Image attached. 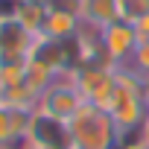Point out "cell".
Instances as JSON below:
<instances>
[{"label": "cell", "mask_w": 149, "mask_h": 149, "mask_svg": "<svg viewBox=\"0 0 149 149\" xmlns=\"http://www.w3.org/2000/svg\"><path fill=\"white\" fill-rule=\"evenodd\" d=\"M143 129H146V149H149V117L143 120Z\"/></svg>", "instance_id": "obj_17"}, {"label": "cell", "mask_w": 149, "mask_h": 149, "mask_svg": "<svg viewBox=\"0 0 149 149\" xmlns=\"http://www.w3.org/2000/svg\"><path fill=\"white\" fill-rule=\"evenodd\" d=\"M105 111H108L111 123L117 126V134L140 126L149 117V105H146L143 94L134 91V88H126V85H117V91H114V97H111Z\"/></svg>", "instance_id": "obj_4"}, {"label": "cell", "mask_w": 149, "mask_h": 149, "mask_svg": "<svg viewBox=\"0 0 149 149\" xmlns=\"http://www.w3.org/2000/svg\"><path fill=\"white\" fill-rule=\"evenodd\" d=\"M47 15H50L47 3H29V0H24V6H21V12H18V24H21L26 32L41 35V29H44V24H47Z\"/></svg>", "instance_id": "obj_11"}, {"label": "cell", "mask_w": 149, "mask_h": 149, "mask_svg": "<svg viewBox=\"0 0 149 149\" xmlns=\"http://www.w3.org/2000/svg\"><path fill=\"white\" fill-rule=\"evenodd\" d=\"M82 21L79 15H70V12H50L47 15V24L41 29L44 38H53V41H70L73 35L79 32Z\"/></svg>", "instance_id": "obj_8"}, {"label": "cell", "mask_w": 149, "mask_h": 149, "mask_svg": "<svg viewBox=\"0 0 149 149\" xmlns=\"http://www.w3.org/2000/svg\"><path fill=\"white\" fill-rule=\"evenodd\" d=\"M21 6H24V0H0V24L3 21H18Z\"/></svg>", "instance_id": "obj_15"}, {"label": "cell", "mask_w": 149, "mask_h": 149, "mask_svg": "<svg viewBox=\"0 0 149 149\" xmlns=\"http://www.w3.org/2000/svg\"><path fill=\"white\" fill-rule=\"evenodd\" d=\"M26 143H29V149H73L70 123L56 120V117H50V114L35 108L32 120H29Z\"/></svg>", "instance_id": "obj_3"}, {"label": "cell", "mask_w": 149, "mask_h": 149, "mask_svg": "<svg viewBox=\"0 0 149 149\" xmlns=\"http://www.w3.org/2000/svg\"><path fill=\"white\" fill-rule=\"evenodd\" d=\"M73 79H76V88L82 91L88 105L97 108H108L114 91H117V76H114V67H79L73 70Z\"/></svg>", "instance_id": "obj_5"}, {"label": "cell", "mask_w": 149, "mask_h": 149, "mask_svg": "<svg viewBox=\"0 0 149 149\" xmlns=\"http://www.w3.org/2000/svg\"><path fill=\"white\" fill-rule=\"evenodd\" d=\"M0 105H6V108H21V111H35V108H38V94L29 91L26 85L3 88V91H0Z\"/></svg>", "instance_id": "obj_10"}, {"label": "cell", "mask_w": 149, "mask_h": 149, "mask_svg": "<svg viewBox=\"0 0 149 149\" xmlns=\"http://www.w3.org/2000/svg\"><path fill=\"white\" fill-rule=\"evenodd\" d=\"M24 76H26V58L24 61H0V88L24 85Z\"/></svg>", "instance_id": "obj_12"}, {"label": "cell", "mask_w": 149, "mask_h": 149, "mask_svg": "<svg viewBox=\"0 0 149 149\" xmlns=\"http://www.w3.org/2000/svg\"><path fill=\"white\" fill-rule=\"evenodd\" d=\"M82 105H85V97L76 88L73 70L70 73H61V76L38 97V111H44V114H50L56 120H64V123H70L73 117H76Z\"/></svg>", "instance_id": "obj_2"}, {"label": "cell", "mask_w": 149, "mask_h": 149, "mask_svg": "<svg viewBox=\"0 0 149 149\" xmlns=\"http://www.w3.org/2000/svg\"><path fill=\"white\" fill-rule=\"evenodd\" d=\"M0 91H3V88H0Z\"/></svg>", "instance_id": "obj_20"}, {"label": "cell", "mask_w": 149, "mask_h": 149, "mask_svg": "<svg viewBox=\"0 0 149 149\" xmlns=\"http://www.w3.org/2000/svg\"><path fill=\"white\" fill-rule=\"evenodd\" d=\"M56 79H58V73H53L47 64H41L38 58H26V76H24V85H26L29 91H35V94L41 97Z\"/></svg>", "instance_id": "obj_9"}, {"label": "cell", "mask_w": 149, "mask_h": 149, "mask_svg": "<svg viewBox=\"0 0 149 149\" xmlns=\"http://www.w3.org/2000/svg\"><path fill=\"white\" fill-rule=\"evenodd\" d=\"M70 134L76 149H114L117 146V126L111 123L108 111L88 102L70 120Z\"/></svg>", "instance_id": "obj_1"}, {"label": "cell", "mask_w": 149, "mask_h": 149, "mask_svg": "<svg viewBox=\"0 0 149 149\" xmlns=\"http://www.w3.org/2000/svg\"><path fill=\"white\" fill-rule=\"evenodd\" d=\"M29 3H47V0H29Z\"/></svg>", "instance_id": "obj_18"}, {"label": "cell", "mask_w": 149, "mask_h": 149, "mask_svg": "<svg viewBox=\"0 0 149 149\" xmlns=\"http://www.w3.org/2000/svg\"><path fill=\"white\" fill-rule=\"evenodd\" d=\"M132 26L137 29V38H140V41H149V15H146V18H140L137 24H132Z\"/></svg>", "instance_id": "obj_16"}, {"label": "cell", "mask_w": 149, "mask_h": 149, "mask_svg": "<svg viewBox=\"0 0 149 149\" xmlns=\"http://www.w3.org/2000/svg\"><path fill=\"white\" fill-rule=\"evenodd\" d=\"M114 149H123V146H114Z\"/></svg>", "instance_id": "obj_19"}, {"label": "cell", "mask_w": 149, "mask_h": 149, "mask_svg": "<svg viewBox=\"0 0 149 149\" xmlns=\"http://www.w3.org/2000/svg\"><path fill=\"white\" fill-rule=\"evenodd\" d=\"M100 41H102V50H105V56H108V61L114 67L117 64H129L132 53L140 44L137 29L132 24H126V21H114L105 29H100Z\"/></svg>", "instance_id": "obj_6"}, {"label": "cell", "mask_w": 149, "mask_h": 149, "mask_svg": "<svg viewBox=\"0 0 149 149\" xmlns=\"http://www.w3.org/2000/svg\"><path fill=\"white\" fill-rule=\"evenodd\" d=\"M146 15H149V0H120V21L137 24Z\"/></svg>", "instance_id": "obj_13"}, {"label": "cell", "mask_w": 149, "mask_h": 149, "mask_svg": "<svg viewBox=\"0 0 149 149\" xmlns=\"http://www.w3.org/2000/svg\"><path fill=\"white\" fill-rule=\"evenodd\" d=\"M129 70H134L140 79H146L149 76V41H140L137 44V50L132 53V58H129V64H126Z\"/></svg>", "instance_id": "obj_14"}, {"label": "cell", "mask_w": 149, "mask_h": 149, "mask_svg": "<svg viewBox=\"0 0 149 149\" xmlns=\"http://www.w3.org/2000/svg\"><path fill=\"white\" fill-rule=\"evenodd\" d=\"M79 21L91 29H105L108 24L120 21V0H82Z\"/></svg>", "instance_id": "obj_7"}]
</instances>
